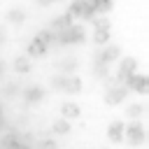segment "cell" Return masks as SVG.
Listing matches in <instances>:
<instances>
[{
  "mask_svg": "<svg viewBox=\"0 0 149 149\" xmlns=\"http://www.w3.org/2000/svg\"><path fill=\"white\" fill-rule=\"evenodd\" d=\"M86 40V30L81 26H70L63 33H56V44H81Z\"/></svg>",
  "mask_w": 149,
  "mask_h": 149,
  "instance_id": "6da1fadb",
  "label": "cell"
},
{
  "mask_svg": "<svg viewBox=\"0 0 149 149\" xmlns=\"http://www.w3.org/2000/svg\"><path fill=\"white\" fill-rule=\"evenodd\" d=\"M68 14H70L72 19H93V16H95L93 7H91L86 0H72V5H70V9H68Z\"/></svg>",
  "mask_w": 149,
  "mask_h": 149,
  "instance_id": "7a4b0ae2",
  "label": "cell"
},
{
  "mask_svg": "<svg viewBox=\"0 0 149 149\" xmlns=\"http://www.w3.org/2000/svg\"><path fill=\"white\" fill-rule=\"evenodd\" d=\"M123 130H126V137H128V142H130L133 147H137V144L144 142V126H142V123H130V126L123 128Z\"/></svg>",
  "mask_w": 149,
  "mask_h": 149,
  "instance_id": "3957f363",
  "label": "cell"
},
{
  "mask_svg": "<svg viewBox=\"0 0 149 149\" xmlns=\"http://www.w3.org/2000/svg\"><path fill=\"white\" fill-rule=\"evenodd\" d=\"M126 88H128V91H135V93H147V77L140 74V72L130 74V77L126 79Z\"/></svg>",
  "mask_w": 149,
  "mask_h": 149,
  "instance_id": "277c9868",
  "label": "cell"
},
{
  "mask_svg": "<svg viewBox=\"0 0 149 149\" xmlns=\"http://www.w3.org/2000/svg\"><path fill=\"white\" fill-rule=\"evenodd\" d=\"M135 70H137V61L135 58H123L121 61V68L116 72V81H126L130 74H135Z\"/></svg>",
  "mask_w": 149,
  "mask_h": 149,
  "instance_id": "5b68a950",
  "label": "cell"
},
{
  "mask_svg": "<svg viewBox=\"0 0 149 149\" xmlns=\"http://www.w3.org/2000/svg\"><path fill=\"white\" fill-rule=\"evenodd\" d=\"M126 95H128V88H126V86H121V84H116V86H112V88L107 91L105 100H107L109 105H116V102H121Z\"/></svg>",
  "mask_w": 149,
  "mask_h": 149,
  "instance_id": "8992f818",
  "label": "cell"
},
{
  "mask_svg": "<svg viewBox=\"0 0 149 149\" xmlns=\"http://www.w3.org/2000/svg\"><path fill=\"white\" fill-rule=\"evenodd\" d=\"M119 54H121V49L114 44V47H107L105 51H100V54L95 56V61H100V63H107V65H109L112 61H116V58H119Z\"/></svg>",
  "mask_w": 149,
  "mask_h": 149,
  "instance_id": "52a82bcc",
  "label": "cell"
},
{
  "mask_svg": "<svg viewBox=\"0 0 149 149\" xmlns=\"http://www.w3.org/2000/svg\"><path fill=\"white\" fill-rule=\"evenodd\" d=\"M79 91H81V79L74 74H68L63 84V93H79Z\"/></svg>",
  "mask_w": 149,
  "mask_h": 149,
  "instance_id": "ba28073f",
  "label": "cell"
},
{
  "mask_svg": "<svg viewBox=\"0 0 149 149\" xmlns=\"http://www.w3.org/2000/svg\"><path fill=\"white\" fill-rule=\"evenodd\" d=\"M70 26H72V16H70V14H63V16L54 19V23H51L54 33H63V30H68Z\"/></svg>",
  "mask_w": 149,
  "mask_h": 149,
  "instance_id": "9c48e42d",
  "label": "cell"
},
{
  "mask_svg": "<svg viewBox=\"0 0 149 149\" xmlns=\"http://www.w3.org/2000/svg\"><path fill=\"white\" fill-rule=\"evenodd\" d=\"M44 54H47V47L35 37V40L28 44V58H40V56H44Z\"/></svg>",
  "mask_w": 149,
  "mask_h": 149,
  "instance_id": "30bf717a",
  "label": "cell"
},
{
  "mask_svg": "<svg viewBox=\"0 0 149 149\" xmlns=\"http://www.w3.org/2000/svg\"><path fill=\"white\" fill-rule=\"evenodd\" d=\"M23 98H26L28 102H37V100L44 98V88H42V86H30V88L23 91Z\"/></svg>",
  "mask_w": 149,
  "mask_h": 149,
  "instance_id": "8fae6325",
  "label": "cell"
},
{
  "mask_svg": "<svg viewBox=\"0 0 149 149\" xmlns=\"http://www.w3.org/2000/svg\"><path fill=\"white\" fill-rule=\"evenodd\" d=\"M123 123L121 121H114L112 126H109V130H107V135H109V140H114V142H121V137H123Z\"/></svg>",
  "mask_w": 149,
  "mask_h": 149,
  "instance_id": "7c38bea8",
  "label": "cell"
},
{
  "mask_svg": "<svg viewBox=\"0 0 149 149\" xmlns=\"http://www.w3.org/2000/svg\"><path fill=\"white\" fill-rule=\"evenodd\" d=\"M14 70L21 72V74L30 72V58H28V56H19V58L14 61Z\"/></svg>",
  "mask_w": 149,
  "mask_h": 149,
  "instance_id": "4fadbf2b",
  "label": "cell"
},
{
  "mask_svg": "<svg viewBox=\"0 0 149 149\" xmlns=\"http://www.w3.org/2000/svg\"><path fill=\"white\" fill-rule=\"evenodd\" d=\"M61 112H63V116H65V119H77L81 109H79V105H74V102H65Z\"/></svg>",
  "mask_w": 149,
  "mask_h": 149,
  "instance_id": "5bb4252c",
  "label": "cell"
},
{
  "mask_svg": "<svg viewBox=\"0 0 149 149\" xmlns=\"http://www.w3.org/2000/svg\"><path fill=\"white\" fill-rule=\"evenodd\" d=\"M91 7H93V12H109L112 9V0H86Z\"/></svg>",
  "mask_w": 149,
  "mask_h": 149,
  "instance_id": "9a60e30c",
  "label": "cell"
},
{
  "mask_svg": "<svg viewBox=\"0 0 149 149\" xmlns=\"http://www.w3.org/2000/svg\"><path fill=\"white\" fill-rule=\"evenodd\" d=\"M74 68H77V61H74V58H65V61L58 63V70H61L63 74H70Z\"/></svg>",
  "mask_w": 149,
  "mask_h": 149,
  "instance_id": "2e32d148",
  "label": "cell"
},
{
  "mask_svg": "<svg viewBox=\"0 0 149 149\" xmlns=\"http://www.w3.org/2000/svg\"><path fill=\"white\" fill-rule=\"evenodd\" d=\"M51 130H54V133H58V135H65V133H70V123H68V119H61V121H54V126H51Z\"/></svg>",
  "mask_w": 149,
  "mask_h": 149,
  "instance_id": "e0dca14e",
  "label": "cell"
},
{
  "mask_svg": "<svg viewBox=\"0 0 149 149\" xmlns=\"http://www.w3.org/2000/svg\"><path fill=\"white\" fill-rule=\"evenodd\" d=\"M93 70H95V74H98V77H102V79L109 74V65H107V63H100V61H95V63H93Z\"/></svg>",
  "mask_w": 149,
  "mask_h": 149,
  "instance_id": "ac0fdd59",
  "label": "cell"
},
{
  "mask_svg": "<svg viewBox=\"0 0 149 149\" xmlns=\"http://www.w3.org/2000/svg\"><path fill=\"white\" fill-rule=\"evenodd\" d=\"M93 26H95V30H109V19L107 16H100V19H93Z\"/></svg>",
  "mask_w": 149,
  "mask_h": 149,
  "instance_id": "d6986e66",
  "label": "cell"
},
{
  "mask_svg": "<svg viewBox=\"0 0 149 149\" xmlns=\"http://www.w3.org/2000/svg\"><path fill=\"white\" fill-rule=\"evenodd\" d=\"M93 40L95 44H105L109 40V30H93Z\"/></svg>",
  "mask_w": 149,
  "mask_h": 149,
  "instance_id": "ffe728a7",
  "label": "cell"
},
{
  "mask_svg": "<svg viewBox=\"0 0 149 149\" xmlns=\"http://www.w3.org/2000/svg\"><path fill=\"white\" fill-rule=\"evenodd\" d=\"M144 112V105H140V102H135V105H130L128 109H126V114L130 116V119H135V116H140Z\"/></svg>",
  "mask_w": 149,
  "mask_h": 149,
  "instance_id": "44dd1931",
  "label": "cell"
},
{
  "mask_svg": "<svg viewBox=\"0 0 149 149\" xmlns=\"http://www.w3.org/2000/svg\"><path fill=\"white\" fill-rule=\"evenodd\" d=\"M23 16H26V14H23V12H19V9H12V12L7 14V19H9L12 23H21V21H23Z\"/></svg>",
  "mask_w": 149,
  "mask_h": 149,
  "instance_id": "7402d4cb",
  "label": "cell"
},
{
  "mask_svg": "<svg viewBox=\"0 0 149 149\" xmlns=\"http://www.w3.org/2000/svg\"><path fill=\"white\" fill-rule=\"evenodd\" d=\"M65 77H68V74H61V77H54V79H51V84H54L56 88H61V91H63V84H65Z\"/></svg>",
  "mask_w": 149,
  "mask_h": 149,
  "instance_id": "603a6c76",
  "label": "cell"
},
{
  "mask_svg": "<svg viewBox=\"0 0 149 149\" xmlns=\"http://www.w3.org/2000/svg\"><path fill=\"white\" fill-rule=\"evenodd\" d=\"M40 149H56V144H54L51 140H47V142H42V144H40Z\"/></svg>",
  "mask_w": 149,
  "mask_h": 149,
  "instance_id": "cb8c5ba5",
  "label": "cell"
},
{
  "mask_svg": "<svg viewBox=\"0 0 149 149\" xmlns=\"http://www.w3.org/2000/svg\"><path fill=\"white\" fill-rule=\"evenodd\" d=\"M9 149H30V147H26V144H21V142H14Z\"/></svg>",
  "mask_w": 149,
  "mask_h": 149,
  "instance_id": "d4e9b609",
  "label": "cell"
},
{
  "mask_svg": "<svg viewBox=\"0 0 149 149\" xmlns=\"http://www.w3.org/2000/svg\"><path fill=\"white\" fill-rule=\"evenodd\" d=\"M51 2H56V0H37V5H51Z\"/></svg>",
  "mask_w": 149,
  "mask_h": 149,
  "instance_id": "484cf974",
  "label": "cell"
},
{
  "mask_svg": "<svg viewBox=\"0 0 149 149\" xmlns=\"http://www.w3.org/2000/svg\"><path fill=\"white\" fill-rule=\"evenodd\" d=\"M2 40H5V35H2V30H0V42H2Z\"/></svg>",
  "mask_w": 149,
  "mask_h": 149,
  "instance_id": "4316f807",
  "label": "cell"
},
{
  "mask_svg": "<svg viewBox=\"0 0 149 149\" xmlns=\"http://www.w3.org/2000/svg\"><path fill=\"white\" fill-rule=\"evenodd\" d=\"M0 72H2V63H0Z\"/></svg>",
  "mask_w": 149,
  "mask_h": 149,
  "instance_id": "83f0119b",
  "label": "cell"
},
{
  "mask_svg": "<svg viewBox=\"0 0 149 149\" xmlns=\"http://www.w3.org/2000/svg\"><path fill=\"white\" fill-rule=\"evenodd\" d=\"M0 123H2V116H0Z\"/></svg>",
  "mask_w": 149,
  "mask_h": 149,
  "instance_id": "f1b7e54d",
  "label": "cell"
}]
</instances>
